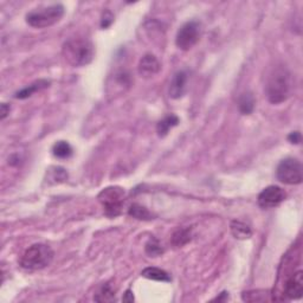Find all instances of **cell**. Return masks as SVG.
Instances as JSON below:
<instances>
[{
    "mask_svg": "<svg viewBox=\"0 0 303 303\" xmlns=\"http://www.w3.org/2000/svg\"><path fill=\"white\" fill-rule=\"evenodd\" d=\"M293 76L287 67L279 66L270 73L265 85V94L269 102L280 104L286 102L293 93Z\"/></svg>",
    "mask_w": 303,
    "mask_h": 303,
    "instance_id": "1",
    "label": "cell"
},
{
    "mask_svg": "<svg viewBox=\"0 0 303 303\" xmlns=\"http://www.w3.org/2000/svg\"><path fill=\"white\" fill-rule=\"evenodd\" d=\"M62 55L68 64L74 68H79L92 63L95 56V50L88 38L74 37L64 43Z\"/></svg>",
    "mask_w": 303,
    "mask_h": 303,
    "instance_id": "2",
    "label": "cell"
},
{
    "mask_svg": "<svg viewBox=\"0 0 303 303\" xmlns=\"http://www.w3.org/2000/svg\"><path fill=\"white\" fill-rule=\"evenodd\" d=\"M52 249L45 244H34L26 249L20 258V266L28 271H37L51 264L53 261Z\"/></svg>",
    "mask_w": 303,
    "mask_h": 303,
    "instance_id": "3",
    "label": "cell"
},
{
    "mask_svg": "<svg viewBox=\"0 0 303 303\" xmlns=\"http://www.w3.org/2000/svg\"><path fill=\"white\" fill-rule=\"evenodd\" d=\"M64 6L62 4L35 9L26 14V23L35 28H45L58 23L64 16Z\"/></svg>",
    "mask_w": 303,
    "mask_h": 303,
    "instance_id": "4",
    "label": "cell"
},
{
    "mask_svg": "<svg viewBox=\"0 0 303 303\" xmlns=\"http://www.w3.org/2000/svg\"><path fill=\"white\" fill-rule=\"evenodd\" d=\"M99 200L103 206L106 216L109 218H115L122 212L125 204V191L117 186L107 187L100 192Z\"/></svg>",
    "mask_w": 303,
    "mask_h": 303,
    "instance_id": "5",
    "label": "cell"
},
{
    "mask_svg": "<svg viewBox=\"0 0 303 303\" xmlns=\"http://www.w3.org/2000/svg\"><path fill=\"white\" fill-rule=\"evenodd\" d=\"M276 176L281 183L287 185H298L303 179L301 162L295 158L283 159L277 166Z\"/></svg>",
    "mask_w": 303,
    "mask_h": 303,
    "instance_id": "6",
    "label": "cell"
},
{
    "mask_svg": "<svg viewBox=\"0 0 303 303\" xmlns=\"http://www.w3.org/2000/svg\"><path fill=\"white\" fill-rule=\"evenodd\" d=\"M200 38V24L196 20L187 21L178 30L175 44L183 51H189Z\"/></svg>",
    "mask_w": 303,
    "mask_h": 303,
    "instance_id": "7",
    "label": "cell"
},
{
    "mask_svg": "<svg viewBox=\"0 0 303 303\" xmlns=\"http://www.w3.org/2000/svg\"><path fill=\"white\" fill-rule=\"evenodd\" d=\"M287 194L279 186L271 185L265 187L258 196V205L262 208H272L279 206L286 199Z\"/></svg>",
    "mask_w": 303,
    "mask_h": 303,
    "instance_id": "8",
    "label": "cell"
},
{
    "mask_svg": "<svg viewBox=\"0 0 303 303\" xmlns=\"http://www.w3.org/2000/svg\"><path fill=\"white\" fill-rule=\"evenodd\" d=\"M187 81H189V75L185 70H180L173 76L171 83H169L168 94L173 100H178L183 97L186 93Z\"/></svg>",
    "mask_w": 303,
    "mask_h": 303,
    "instance_id": "9",
    "label": "cell"
},
{
    "mask_svg": "<svg viewBox=\"0 0 303 303\" xmlns=\"http://www.w3.org/2000/svg\"><path fill=\"white\" fill-rule=\"evenodd\" d=\"M161 70V64L159 62L157 57L152 53H147L140 59L139 66H138V71L141 77L149 78L153 77L154 75H157L159 71Z\"/></svg>",
    "mask_w": 303,
    "mask_h": 303,
    "instance_id": "10",
    "label": "cell"
},
{
    "mask_svg": "<svg viewBox=\"0 0 303 303\" xmlns=\"http://www.w3.org/2000/svg\"><path fill=\"white\" fill-rule=\"evenodd\" d=\"M286 295L291 300H297L302 297L303 294V272L301 270L294 272L286 282V288H284Z\"/></svg>",
    "mask_w": 303,
    "mask_h": 303,
    "instance_id": "11",
    "label": "cell"
},
{
    "mask_svg": "<svg viewBox=\"0 0 303 303\" xmlns=\"http://www.w3.org/2000/svg\"><path fill=\"white\" fill-rule=\"evenodd\" d=\"M49 84H50V82L45 81V79H39V81L32 83V84L26 86V88L21 89L20 92H17L14 97L18 100H25V99H27V97L34 95L35 93L39 92V90L45 89L46 86H49Z\"/></svg>",
    "mask_w": 303,
    "mask_h": 303,
    "instance_id": "12",
    "label": "cell"
},
{
    "mask_svg": "<svg viewBox=\"0 0 303 303\" xmlns=\"http://www.w3.org/2000/svg\"><path fill=\"white\" fill-rule=\"evenodd\" d=\"M141 276L152 281H157V282H171V276L165 270L154 268V266H148V268L143 269Z\"/></svg>",
    "mask_w": 303,
    "mask_h": 303,
    "instance_id": "13",
    "label": "cell"
},
{
    "mask_svg": "<svg viewBox=\"0 0 303 303\" xmlns=\"http://www.w3.org/2000/svg\"><path fill=\"white\" fill-rule=\"evenodd\" d=\"M178 124H179L178 116H175V115H167V116H165L161 121L158 122L157 125L158 135L161 136V138H164V136L168 134V132L171 131L173 127L178 126Z\"/></svg>",
    "mask_w": 303,
    "mask_h": 303,
    "instance_id": "14",
    "label": "cell"
},
{
    "mask_svg": "<svg viewBox=\"0 0 303 303\" xmlns=\"http://www.w3.org/2000/svg\"><path fill=\"white\" fill-rule=\"evenodd\" d=\"M230 227H231V232H232L234 238H237V239H241V240L249 239V238L252 236L251 227L243 222L233 221L231 223Z\"/></svg>",
    "mask_w": 303,
    "mask_h": 303,
    "instance_id": "15",
    "label": "cell"
},
{
    "mask_svg": "<svg viewBox=\"0 0 303 303\" xmlns=\"http://www.w3.org/2000/svg\"><path fill=\"white\" fill-rule=\"evenodd\" d=\"M255 97L252 93H244L238 100V109L243 115H250L255 109Z\"/></svg>",
    "mask_w": 303,
    "mask_h": 303,
    "instance_id": "16",
    "label": "cell"
},
{
    "mask_svg": "<svg viewBox=\"0 0 303 303\" xmlns=\"http://www.w3.org/2000/svg\"><path fill=\"white\" fill-rule=\"evenodd\" d=\"M52 154L57 159H69L73 155V147L67 141H58L52 147Z\"/></svg>",
    "mask_w": 303,
    "mask_h": 303,
    "instance_id": "17",
    "label": "cell"
},
{
    "mask_svg": "<svg viewBox=\"0 0 303 303\" xmlns=\"http://www.w3.org/2000/svg\"><path fill=\"white\" fill-rule=\"evenodd\" d=\"M128 215L133 218L139 219V221H150V219H153V215L145 206L140 204H133L129 207Z\"/></svg>",
    "mask_w": 303,
    "mask_h": 303,
    "instance_id": "18",
    "label": "cell"
},
{
    "mask_svg": "<svg viewBox=\"0 0 303 303\" xmlns=\"http://www.w3.org/2000/svg\"><path fill=\"white\" fill-rule=\"evenodd\" d=\"M94 300L97 302H113L115 301V289L109 283L103 284L94 296Z\"/></svg>",
    "mask_w": 303,
    "mask_h": 303,
    "instance_id": "19",
    "label": "cell"
},
{
    "mask_svg": "<svg viewBox=\"0 0 303 303\" xmlns=\"http://www.w3.org/2000/svg\"><path fill=\"white\" fill-rule=\"evenodd\" d=\"M191 230L190 229H178L174 231V233L172 234V244L176 248L184 247L191 240Z\"/></svg>",
    "mask_w": 303,
    "mask_h": 303,
    "instance_id": "20",
    "label": "cell"
},
{
    "mask_svg": "<svg viewBox=\"0 0 303 303\" xmlns=\"http://www.w3.org/2000/svg\"><path fill=\"white\" fill-rule=\"evenodd\" d=\"M164 252L161 244L159 243L157 238H150L146 244V254L149 255L150 257H158Z\"/></svg>",
    "mask_w": 303,
    "mask_h": 303,
    "instance_id": "21",
    "label": "cell"
},
{
    "mask_svg": "<svg viewBox=\"0 0 303 303\" xmlns=\"http://www.w3.org/2000/svg\"><path fill=\"white\" fill-rule=\"evenodd\" d=\"M241 297L248 302H261L266 300V294H258V291H248V293H244Z\"/></svg>",
    "mask_w": 303,
    "mask_h": 303,
    "instance_id": "22",
    "label": "cell"
},
{
    "mask_svg": "<svg viewBox=\"0 0 303 303\" xmlns=\"http://www.w3.org/2000/svg\"><path fill=\"white\" fill-rule=\"evenodd\" d=\"M113 20H114V16L109 12V11H107V12L103 14L102 21H101V26L103 28H107L108 26H110V24L113 23Z\"/></svg>",
    "mask_w": 303,
    "mask_h": 303,
    "instance_id": "23",
    "label": "cell"
},
{
    "mask_svg": "<svg viewBox=\"0 0 303 303\" xmlns=\"http://www.w3.org/2000/svg\"><path fill=\"white\" fill-rule=\"evenodd\" d=\"M288 140L291 143H295V145H298L301 142V133L300 132H293L290 133L289 136H288Z\"/></svg>",
    "mask_w": 303,
    "mask_h": 303,
    "instance_id": "24",
    "label": "cell"
},
{
    "mask_svg": "<svg viewBox=\"0 0 303 303\" xmlns=\"http://www.w3.org/2000/svg\"><path fill=\"white\" fill-rule=\"evenodd\" d=\"M0 114H2V120H4V118L7 116V114H10V106H7L6 103H3Z\"/></svg>",
    "mask_w": 303,
    "mask_h": 303,
    "instance_id": "25",
    "label": "cell"
},
{
    "mask_svg": "<svg viewBox=\"0 0 303 303\" xmlns=\"http://www.w3.org/2000/svg\"><path fill=\"white\" fill-rule=\"evenodd\" d=\"M122 300H124L125 302H132V301H134V296H133L132 291H131V290H127V291H126L125 297L122 298Z\"/></svg>",
    "mask_w": 303,
    "mask_h": 303,
    "instance_id": "26",
    "label": "cell"
}]
</instances>
